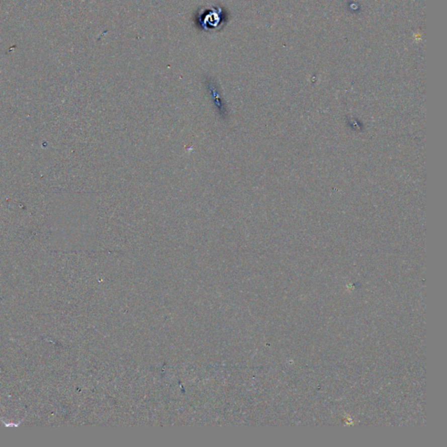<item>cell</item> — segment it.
Wrapping results in <instances>:
<instances>
[{"label":"cell","instance_id":"1","mask_svg":"<svg viewBox=\"0 0 447 447\" xmlns=\"http://www.w3.org/2000/svg\"><path fill=\"white\" fill-rule=\"evenodd\" d=\"M227 22V16L222 7L206 6L196 15V23L200 30L215 33L221 30Z\"/></svg>","mask_w":447,"mask_h":447}]
</instances>
